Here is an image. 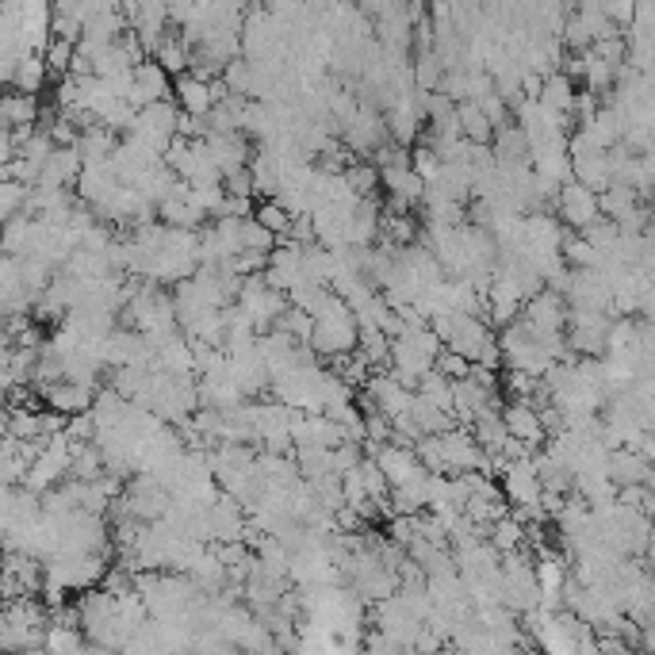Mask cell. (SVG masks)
I'll return each instance as SVG.
<instances>
[{"label":"cell","mask_w":655,"mask_h":655,"mask_svg":"<svg viewBox=\"0 0 655 655\" xmlns=\"http://www.w3.org/2000/svg\"><path fill=\"white\" fill-rule=\"evenodd\" d=\"M46 633V610L35 599H15L4 602L0 610V652L4 655H23L43 648Z\"/></svg>","instance_id":"obj_1"},{"label":"cell","mask_w":655,"mask_h":655,"mask_svg":"<svg viewBox=\"0 0 655 655\" xmlns=\"http://www.w3.org/2000/svg\"><path fill=\"white\" fill-rule=\"evenodd\" d=\"M306 350L322 361H337V356L356 353V319L353 311L337 300L326 314L311 319V337H306Z\"/></svg>","instance_id":"obj_2"},{"label":"cell","mask_w":655,"mask_h":655,"mask_svg":"<svg viewBox=\"0 0 655 655\" xmlns=\"http://www.w3.org/2000/svg\"><path fill=\"white\" fill-rule=\"evenodd\" d=\"M555 222L560 227H568V235H583L586 227H594V222L602 219L599 211V196L591 193V188L575 185V180H568V185H560V193H555Z\"/></svg>","instance_id":"obj_3"},{"label":"cell","mask_w":655,"mask_h":655,"mask_svg":"<svg viewBox=\"0 0 655 655\" xmlns=\"http://www.w3.org/2000/svg\"><path fill=\"white\" fill-rule=\"evenodd\" d=\"M445 350L464 356L468 364H479L495 350V334H491V326H487V319H479V314H456L453 337L445 342Z\"/></svg>","instance_id":"obj_4"},{"label":"cell","mask_w":655,"mask_h":655,"mask_svg":"<svg viewBox=\"0 0 655 655\" xmlns=\"http://www.w3.org/2000/svg\"><path fill=\"white\" fill-rule=\"evenodd\" d=\"M169 96H173V77L154 62V58H146V62H138L135 70H131L127 104L135 107V112H143V107H150L157 101H169Z\"/></svg>","instance_id":"obj_5"},{"label":"cell","mask_w":655,"mask_h":655,"mask_svg":"<svg viewBox=\"0 0 655 655\" xmlns=\"http://www.w3.org/2000/svg\"><path fill=\"white\" fill-rule=\"evenodd\" d=\"M499 495H506V502H510L513 510H541V484H537L533 456H529V460H510V464H506Z\"/></svg>","instance_id":"obj_6"},{"label":"cell","mask_w":655,"mask_h":655,"mask_svg":"<svg viewBox=\"0 0 655 655\" xmlns=\"http://www.w3.org/2000/svg\"><path fill=\"white\" fill-rule=\"evenodd\" d=\"M250 526V513L242 510L230 495L219 491V499L207 510V533H211L215 544H242V533Z\"/></svg>","instance_id":"obj_7"},{"label":"cell","mask_w":655,"mask_h":655,"mask_svg":"<svg viewBox=\"0 0 655 655\" xmlns=\"http://www.w3.org/2000/svg\"><path fill=\"white\" fill-rule=\"evenodd\" d=\"M119 177L112 173V165H85L77 177V204H85L93 215H101L107 204L115 200V193H119Z\"/></svg>","instance_id":"obj_8"},{"label":"cell","mask_w":655,"mask_h":655,"mask_svg":"<svg viewBox=\"0 0 655 655\" xmlns=\"http://www.w3.org/2000/svg\"><path fill=\"white\" fill-rule=\"evenodd\" d=\"M499 418H502V429L506 437H513V441L529 445V449H541L549 437H544L541 429V418H537V410L529 403H502L499 406Z\"/></svg>","instance_id":"obj_9"},{"label":"cell","mask_w":655,"mask_h":655,"mask_svg":"<svg viewBox=\"0 0 655 655\" xmlns=\"http://www.w3.org/2000/svg\"><path fill=\"white\" fill-rule=\"evenodd\" d=\"M364 395L376 403V410L384 414L387 422L410 410V399H414V392H406V387L392 376V372H376V376H368V384H364Z\"/></svg>","instance_id":"obj_10"},{"label":"cell","mask_w":655,"mask_h":655,"mask_svg":"<svg viewBox=\"0 0 655 655\" xmlns=\"http://www.w3.org/2000/svg\"><path fill=\"white\" fill-rule=\"evenodd\" d=\"M204 146H207L211 165L219 169V177H230V173L246 169V165H250V154H253L246 135H207Z\"/></svg>","instance_id":"obj_11"},{"label":"cell","mask_w":655,"mask_h":655,"mask_svg":"<svg viewBox=\"0 0 655 655\" xmlns=\"http://www.w3.org/2000/svg\"><path fill=\"white\" fill-rule=\"evenodd\" d=\"M372 464L380 468V476L387 479V487H403L410 484L414 476H422V464L414 449H399V445H380V449H372Z\"/></svg>","instance_id":"obj_12"},{"label":"cell","mask_w":655,"mask_h":655,"mask_svg":"<svg viewBox=\"0 0 655 655\" xmlns=\"http://www.w3.org/2000/svg\"><path fill=\"white\" fill-rule=\"evenodd\" d=\"M605 479L617 491L621 487H652V464L633 449H613L610 460H605Z\"/></svg>","instance_id":"obj_13"},{"label":"cell","mask_w":655,"mask_h":655,"mask_svg":"<svg viewBox=\"0 0 655 655\" xmlns=\"http://www.w3.org/2000/svg\"><path fill=\"white\" fill-rule=\"evenodd\" d=\"M93 399H96V392L93 387H77V384H65V380H58V384H51L43 392V403H46V410L58 414V418H77V414H89L93 410Z\"/></svg>","instance_id":"obj_14"},{"label":"cell","mask_w":655,"mask_h":655,"mask_svg":"<svg viewBox=\"0 0 655 655\" xmlns=\"http://www.w3.org/2000/svg\"><path fill=\"white\" fill-rule=\"evenodd\" d=\"M173 96H177V101H173V104H177V112L188 115V119H207V115H211V107H215L211 85L188 77V73L173 81Z\"/></svg>","instance_id":"obj_15"},{"label":"cell","mask_w":655,"mask_h":655,"mask_svg":"<svg viewBox=\"0 0 655 655\" xmlns=\"http://www.w3.org/2000/svg\"><path fill=\"white\" fill-rule=\"evenodd\" d=\"M39 112H43V96L4 93V101H0V123L8 131H20V127L39 131Z\"/></svg>","instance_id":"obj_16"},{"label":"cell","mask_w":655,"mask_h":655,"mask_svg":"<svg viewBox=\"0 0 655 655\" xmlns=\"http://www.w3.org/2000/svg\"><path fill=\"white\" fill-rule=\"evenodd\" d=\"M575 93H579L575 81H568V77H563V73H552V77H544V85H541V96H537V104H541L544 112H552V115H563V119H571V107H575Z\"/></svg>","instance_id":"obj_17"},{"label":"cell","mask_w":655,"mask_h":655,"mask_svg":"<svg viewBox=\"0 0 655 655\" xmlns=\"http://www.w3.org/2000/svg\"><path fill=\"white\" fill-rule=\"evenodd\" d=\"M115 146H119V138L112 135L107 127H89V131H81L77 135V154H81V162L85 165H104V162H112V154H115Z\"/></svg>","instance_id":"obj_18"},{"label":"cell","mask_w":655,"mask_h":655,"mask_svg":"<svg viewBox=\"0 0 655 655\" xmlns=\"http://www.w3.org/2000/svg\"><path fill=\"white\" fill-rule=\"evenodd\" d=\"M487 537H491V544H487V549H491L495 555H513V552H521V544L529 541V529L506 513V518H499L491 529H487Z\"/></svg>","instance_id":"obj_19"},{"label":"cell","mask_w":655,"mask_h":655,"mask_svg":"<svg viewBox=\"0 0 655 655\" xmlns=\"http://www.w3.org/2000/svg\"><path fill=\"white\" fill-rule=\"evenodd\" d=\"M456 123H460V138H464V143L491 146L495 131H491V123H487V115L479 112V104H471V101L456 104Z\"/></svg>","instance_id":"obj_20"},{"label":"cell","mask_w":655,"mask_h":655,"mask_svg":"<svg viewBox=\"0 0 655 655\" xmlns=\"http://www.w3.org/2000/svg\"><path fill=\"white\" fill-rule=\"evenodd\" d=\"M46 81H51V73H46L43 58H39V54L20 58V65H15V77H12V89H15V93L39 96V93H43Z\"/></svg>","instance_id":"obj_21"},{"label":"cell","mask_w":655,"mask_h":655,"mask_svg":"<svg viewBox=\"0 0 655 655\" xmlns=\"http://www.w3.org/2000/svg\"><path fill=\"white\" fill-rule=\"evenodd\" d=\"M154 62L162 65V70L169 73L173 81L185 77V73H188V46H185V39H180L173 28H169V35L162 39V46H157Z\"/></svg>","instance_id":"obj_22"},{"label":"cell","mask_w":655,"mask_h":655,"mask_svg":"<svg viewBox=\"0 0 655 655\" xmlns=\"http://www.w3.org/2000/svg\"><path fill=\"white\" fill-rule=\"evenodd\" d=\"M342 180H345V188H350V193L356 196V200H376L380 173L372 169L368 162H353V165H345Z\"/></svg>","instance_id":"obj_23"},{"label":"cell","mask_w":655,"mask_h":655,"mask_svg":"<svg viewBox=\"0 0 655 655\" xmlns=\"http://www.w3.org/2000/svg\"><path fill=\"white\" fill-rule=\"evenodd\" d=\"M253 222H257V227L269 230L272 238H288L292 215H288L277 200H261V204H253Z\"/></svg>","instance_id":"obj_24"},{"label":"cell","mask_w":655,"mask_h":655,"mask_svg":"<svg viewBox=\"0 0 655 655\" xmlns=\"http://www.w3.org/2000/svg\"><path fill=\"white\" fill-rule=\"evenodd\" d=\"M330 364H334L330 372H334V376L342 380L350 392H364V384H368L372 372H368V364H364L361 356L350 353V356H337V361H330Z\"/></svg>","instance_id":"obj_25"},{"label":"cell","mask_w":655,"mask_h":655,"mask_svg":"<svg viewBox=\"0 0 655 655\" xmlns=\"http://www.w3.org/2000/svg\"><path fill=\"white\" fill-rule=\"evenodd\" d=\"M410 173L422 180V185H429V180L441 173V157L429 150V146H418V150H410Z\"/></svg>","instance_id":"obj_26"},{"label":"cell","mask_w":655,"mask_h":655,"mask_svg":"<svg viewBox=\"0 0 655 655\" xmlns=\"http://www.w3.org/2000/svg\"><path fill=\"white\" fill-rule=\"evenodd\" d=\"M434 372L441 380H449V384H460V380H468V372H471V364L464 361V356H456L445 350L441 356H437V364H434Z\"/></svg>","instance_id":"obj_27"},{"label":"cell","mask_w":655,"mask_h":655,"mask_svg":"<svg viewBox=\"0 0 655 655\" xmlns=\"http://www.w3.org/2000/svg\"><path fill=\"white\" fill-rule=\"evenodd\" d=\"M222 193L235 196V200H253L250 169H238V173H230V177H222Z\"/></svg>","instance_id":"obj_28"},{"label":"cell","mask_w":655,"mask_h":655,"mask_svg":"<svg viewBox=\"0 0 655 655\" xmlns=\"http://www.w3.org/2000/svg\"><path fill=\"white\" fill-rule=\"evenodd\" d=\"M8 356H12V342H8V337L0 334V368L8 364Z\"/></svg>","instance_id":"obj_29"},{"label":"cell","mask_w":655,"mask_h":655,"mask_svg":"<svg viewBox=\"0 0 655 655\" xmlns=\"http://www.w3.org/2000/svg\"><path fill=\"white\" fill-rule=\"evenodd\" d=\"M12 180V165H0V185H8Z\"/></svg>","instance_id":"obj_30"},{"label":"cell","mask_w":655,"mask_h":655,"mask_svg":"<svg viewBox=\"0 0 655 655\" xmlns=\"http://www.w3.org/2000/svg\"><path fill=\"white\" fill-rule=\"evenodd\" d=\"M4 326H8V314H4V311H0V334H4Z\"/></svg>","instance_id":"obj_31"},{"label":"cell","mask_w":655,"mask_h":655,"mask_svg":"<svg viewBox=\"0 0 655 655\" xmlns=\"http://www.w3.org/2000/svg\"><path fill=\"white\" fill-rule=\"evenodd\" d=\"M403 655H441V652H403Z\"/></svg>","instance_id":"obj_32"},{"label":"cell","mask_w":655,"mask_h":655,"mask_svg":"<svg viewBox=\"0 0 655 655\" xmlns=\"http://www.w3.org/2000/svg\"><path fill=\"white\" fill-rule=\"evenodd\" d=\"M0 101H4V93H0Z\"/></svg>","instance_id":"obj_33"}]
</instances>
